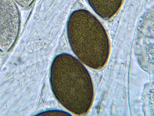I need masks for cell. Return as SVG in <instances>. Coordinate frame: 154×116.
Masks as SVG:
<instances>
[{"mask_svg":"<svg viewBox=\"0 0 154 116\" xmlns=\"http://www.w3.org/2000/svg\"><path fill=\"white\" fill-rule=\"evenodd\" d=\"M49 78L54 95L66 109L79 115L89 111L94 86L88 71L79 60L68 53L57 55L52 62Z\"/></svg>","mask_w":154,"mask_h":116,"instance_id":"1","label":"cell"},{"mask_svg":"<svg viewBox=\"0 0 154 116\" xmlns=\"http://www.w3.org/2000/svg\"><path fill=\"white\" fill-rule=\"evenodd\" d=\"M67 33L71 49L82 63L95 70L106 65L110 52L109 39L102 24L91 12L85 9L73 12Z\"/></svg>","mask_w":154,"mask_h":116,"instance_id":"2","label":"cell"},{"mask_svg":"<svg viewBox=\"0 0 154 116\" xmlns=\"http://www.w3.org/2000/svg\"><path fill=\"white\" fill-rule=\"evenodd\" d=\"M21 18L14 0H0V51L8 53L13 48L20 34Z\"/></svg>","mask_w":154,"mask_h":116,"instance_id":"3","label":"cell"},{"mask_svg":"<svg viewBox=\"0 0 154 116\" xmlns=\"http://www.w3.org/2000/svg\"><path fill=\"white\" fill-rule=\"evenodd\" d=\"M96 14L104 19L112 18L123 5L124 0H87Z\"/></svg>","mask_w":154,"mask_h":116,"instance_id":"4","label":"cell"},{"mask_svg":"<svg viewBox=\"0 0 154 116\" xmlns=\"http://www.w3.org/2000/svg\"><path fill=\"white\" fill-rule=\"evenodd\" d=\"M19 7L23 9H28L31 8L35 0H14Z\"/></svg>","mask_w":154,"mask_h":116,"instance_id":"5","label":"cell"},{"mask_svg":"<svg viewBox=\"0 0 154 116\" xmlns=\"http://www.w3.org/2000/svg\"><path fill=\"white\" fill-rule=\"evenodd\" d=\"M38 115L44 116L70 115L69 114H68V113L66 112L65 111L55 110H50V111H44L43 112L40 113V114H38Z\"/></svg>","mask_w":154,"mask_h":116,"instance_id":"6","label":"cell"}]
</instances>
